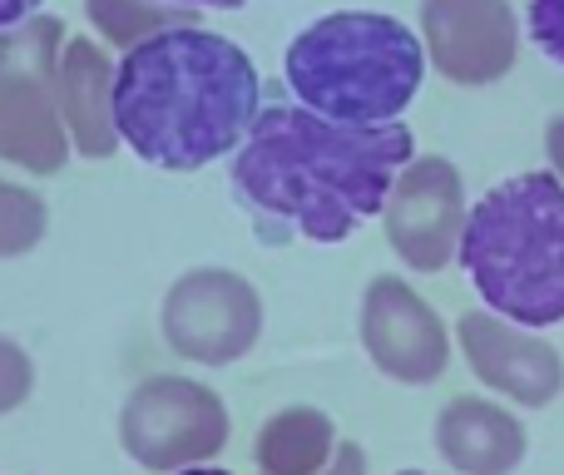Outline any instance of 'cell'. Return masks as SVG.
Wrapping results in <instances>:
<instances>
[{"label":"cell","mask_w":564,"mask_h":475,"mask_svg":"<svg viewBox=\"0 0 564 475\" xmlns=\"http://www.w3.org/2000/svg\"><path fill=\"white\" fill-rule=\"evenodd\" d=\"M282 65L302 109L351 129L397 125L426 75L421 40L381 10H337L312 20L288 45Z\"/></svg>","instance_id":"cell-4"},{"label":"cell","mask_w":564,"mask_h":475,"mask_svg":"<svg viewBox=\"0 0 564 475\" xmlns=\"http://www.w3.org/2000/svg\"><path fill=\"white\" fill-rule=\"evenodd\" d=\"M411 159L416 139L406 125L351 129L302 105H273L258 109L228 179L268 242H282L288 228L312 242H341L361 218L387 208Z\"/></svg>","instance_id":"cell-1"},{"label":"cell","mask_w":564,"mask_h":475,"mask_svg":"<svg viewBox=\"0 0 564 475\" xmlns=\"http://www.w3.org/2000/svg\"><path fill=\"white\" fill-rule=\"evenodd\" d=\"M387 242L406 268L416 272H441L460 252V234H466V184H460L456 164L441 154L411 159L397 174L387 194Z\"/></svg>","instance_id":"cell-7"},{"label":"cell","mask_w":564,"mask_h":475,"mask_svg":"<svg viewBox=\"0 0 564 475\" xmlns=\"http://www.w3.org/2000/svg\"><path fill=\"white\" fill-rule=\"evenodd\" d=\"M456 258L496 317L525 332L564 322V184L555 169L490 188L470 208Z\"/></svg>","instance_id":"cell-3"},{"label":"cell","mask_w":564,"mask_h":475,"mask_svg":"<svg viewBox=\"0 0 564 475\" xmlns=\"http://www.w3.org/2000/svg\"><path fill=\"white\" fill-rule=\"evenodd\" d=\"M55 105L65 134L85 159H109L119 149L115 129V65L99 40H65L55 60Z\"/></svg>","instance_id":"cell-11"},{"label":"cell","mask_w":564,"mask_h":475,"mask_svg":"<svg viewBox=\"0 0 564 475\" xmlns=\"http://www.w3.org/2000/svg\"><path fill=\"white\" fill-rule=\"evenodd\" d=\"M456 337L466 367L500 397L540 411L564 391V357L550 342L530 337L525 327H510L490 312H466L456 322Z\"/></svg>","instance_id":"cell-10"},{"label":"cell","mask_w":564,"mask_h":475,"mask_svg":"<svg viewBox=\"0 0 564 475\" xmlns=\"http://www.w3.org/2000/svg\"><path fill=\"white\" fill-rule=\"evenodd\" d=\"M40 6H45V0H0V35H6V30H15V25H25Z\"/></svg>","instance_id":"cell-20"},{"label":"cell","mask_w":564,"mask_h":475,"mask_svg":"<svg viewBox=\"0 0 564 475\" xmlns=\"http://www.w3.org/2000/svg\"><path fill=\"white\" fill-rule=\"evenodd\" d=\"M178 475H234V471H214V466H188V471H178Z\"/></svg>","instance_id":"cell-23"},{"label":"cell","mask_w":564,"mask_h":475,"mask_svg":"<svg viewBox=\"0 0 564 475\" xmlns=\"http://www.w3.org/2000/svg\"><path fill=\"white\" fill-rule=\"evenodd\" d=\"M119 441L144 471L208 466L228 446V411L214 387L188 377H149L119 411Z\"/></svg>","instance_id":"cell-5"},{"label":"cell","mask_w":564,"mask_h":475,"mask_svg":"<svg viewBox=\"0 0 564 475\" xmlns=\"http://www.w3.org/2000/svg\"><path fill=\"white\" fill-rule=\"evenodd\" d=\"M89 20H95L99 40H109V45L129 50L139 45L144 35H154V30H169V25H188L184 10H164L154 6V0H85Z\"/></svg>","instance_id":"cell-15"},{"label":"cell","mask_w":564,"mask_h":475,"mask_svg":"<svg viewBox=\"0 0 564 475\" xmlns=\"http://www.w3.org/2000/svg\"><path fill=\"white\" fill-rule=\"evenodd\" d=\"M159 327L184 361L228 367L263 337V298L234 268H194L164 292Z\"/></svg>","instance_id":"cell-6"},{"label":"cell","mask_w":564,"mask_h":475,"mask_svg":"<svg viewBox=\"0 0 564 475\" xmlns=\"http://www.w3.org/2000/svg\"><path fill=\"white\" fill-rule=\"evenodd\" d=\"M545 154H550V164H555V179L564 184V115L550 119V129H545Z\"/></svg>","instance_id":"cell-21"},{"label":"cell","mask_w":564,"mask_h":475,"mask_svg":"<svg viewBox=\"0 0 564 475\" xmlns=\"http://www.w3.org/2000/svg\"><path fill=\"white\" fill-rule=\"evenodd\" d=\"M263 109L258 65L228 35L169 25L124 50L115 69V129L144 164L194 174L234 154Z\"/></svg>","instance_id":"cell-2"},{"label":"cell","mask_w":564,"mask_h":475,"mask_svg":"<svg viewBox=\"0 0 564 475\" xmlns=\"http://www.w3.org/2000/svg\"><path fill=\"white\" fill-rule=\"evenodd\" d=\"M322 475H367V456H361V446H351V441H337V456H332V466Z\"/></svg>","instance_id":"cell-19"},{"label":"cell","mask_w":564,"mask_h":475,"mask_svg":"<svg viewBox=\"0 0 564 475\" xmlns=\"http://www.w3.org/2000/svg\"><path fill=\"white\" fill-rule=\"evenodd\" d=\"M337 456V427L312 407H288L258 431V471L263 475H322Z\"/></svg>","instance_id":"cell-14"},{"label":"cell","mask_w":564,"mask_h":475,"mask_svg":"<svg viewBox=\"0 0 564 475\" xmlns=\"http://www.w3.org/2000/svg\"><path fill=\"white\" fill-rule=\"evenodd\" d=\"M401 475H426V471H401Z\"/></svg>","instance_id":"cell-24"},{"label":"cell","mask_w":564,"mask_h":475,"mask_svg":"<svg viewBox=\"0 0 564 475\" xmlns=\"http://www.w3.org/2000/svg\"><path fill=\"white\" fill-rule=\"evenodd\" d=\"M525 427L506 407L480 397H456L436 417V451L460 475H510L525 461Z\"/></svg>","instance_id":"cell-13"},{"label":"cell","mask_w":564,"mask_h":475,"mask_svg":"<svg viewBox=\"0 0 564 475\" xmlns=\"http://www.w3.org/2000/svg\"><path fill=\"white\" fill-rule=\"evenodd\" d=\"M0 159L40 179L65 169L69 134L55 105V79L30 69L0 75Z\"/></svg>","instance_id":"cell-12"},{"label":"cell","mask_w":564,"mask_h":475,"mask_svg":"<svg viewBox=\"0 0 564 475\" xmlns=\"http://www.w3.org/2000/svg\"><path fill=\"white\" fill-rule=\"evenodd\" d=\"M361 347L391 381L426 387L451 367V337L431 302L401 278H371L361 298Z\"/></svg>","instance_id":"cell-8"},{"label":"cell","mask_w":564,"mask_h":475,"mask_svg":"<svg viewBox=\"0 0 564 475\" xmlns=\"http://www.w3.org/2000/svg\"><path fill=\"white\" fill-rule=\"evenodd\" d=\"M30 391H35V367H30L25 347L0 332V417H10L15 407H25Z\"/></svg>","instance_id":"cell-17"},{"label":"cell","mask_w":564,"mask_h":475,"mask_svg":"<svg viewBox=\"0 0 564 475\" xmlns=\"http://www.w3.org/2000/svg\"><path fill=\"white\" fill-rule=\"evenodd\" d=\"M530 40L545 60L564 65V0H530Z\"/></svg>","instance_id":"cell-18"},{"label":"cell","mask_w":564,"mask_h":475,"mask_svg":"<svg viewBox=\"0 0 564 475\" xmlns=\"http://www.w3.org/2000/svg\"><path fill=\"white\" fill-rule=\"evenodd\" d=\"M169 6H208V10H238L248 0H169Z\"/></svg>","instance_id":"cell-22"},{"label":"cell","mask_w":564,"mask_h":475,"mask_svg":"<svg viewBox=\"0 0 564 475\" xmlns=\"http://www.w3.org/2000/svg\"><path fill=\"white\" fill-rule=\"evenodd\" d=\"M45 198L35 188H20L0 179V258H25L45 238Z\"/></svg>","instance_id":"cell-16"},{"label":"cell","mask_w":564,"mask_h":475,"mask_svg":"<svg viewBox=\"0 0 564 475\" xmlns=\"http://www.w3.org/2000/svg\"><path fill=\"white\" fill-rule=\"evenodd\" d=\"M421 40L451 85H496L520 60L510 0H421Z\"/></svg>","instance_id":"cell-9"}]
</instances>
